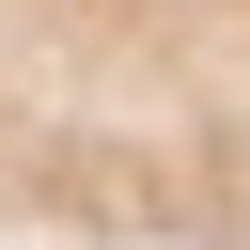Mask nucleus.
Returning <instances> with one entry per match:
<instances>
[{
    "label": "nucleus",
    "mask_w": 250,
    "mask_h": 250,
    "mask_svg": "<svg viewBox=\"0 0 250 250\" xmlns=\"http://www.w3.org/2000/svg\"><path fill=\"white\" fill-rule=\"evenodd\" d=\"M0 234L250 250V0H0Z\"/></svg>",
    "instance_id": "nucleus-1"
}]
</instances>
